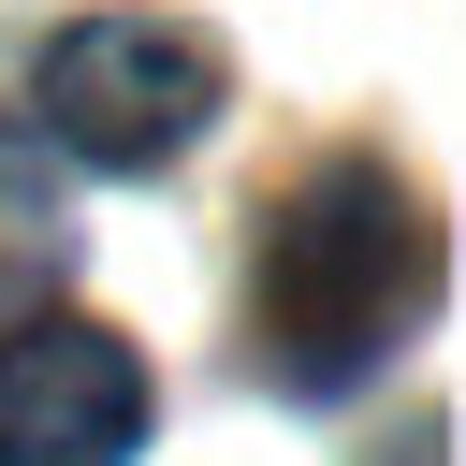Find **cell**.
Returning <instances> with one entry per match:
<instances>
[{
    "label": "cell",
    "mask_w": 466,
    "mask_h": 466,
    "mask_svg": "<svg viewBox=\"0 0 466 466\" xmlns=\"http://www.w3.org/2000/svg\"><path fill=\"white\" fill-rule=\"evenodd\" d=\"M29 102H44V116H29L44 146H73V160H102V175H160V160L218 116V44L175 29V15H73V29L44 44Z\"/></svg>",
    "instance_id": "obj_2"
},
{
    "label": "cell",
    "mask_w": 466,
    "mask_h": 466,
    "mask_svg": "<svg viewBox=\"0 0 466 466\" xmlns=\"http://www.w3.org/2000/svg\"><path fill=\"white\" fill-rule=\"evenodd\" d=\"M146 408L160 393H146L131 335H102L73 306H44V320L0 335V466H131Z\"/></svg>",
    "instance_id": "obj_3"
},
{
    "label": "cell",
    "mask_w": 466,
    "mask_h": 466,
    "mask_svg": "<svg viewBox=\"0 0 466 466\" xmlns=\"http://www.w3.org/2000/svg\"><path fill=\"white\" fill-rule=\"evenodd\" d=\"M73 262V189H58V146L29 116H0V291H44Z\"/></svg>",
    "instance_id": "obj_4"
},
{
    "label": "cell",
    "mask_w": 466,
    "mask_h": 466,
    "mask_svg": "<svg viewBox=\"0 0 466 466\" xmlns=\"http://www.w3.org/2000/svg\"><path fill=\"white\" fill-rule=\"evenodd\" d=\"M437 306V218L379 146H335L277 189L262 218V379L277 393H350L393 364V335Z\"/></svg>",
    "instance_id": "obj_1"
}]
</instances>
